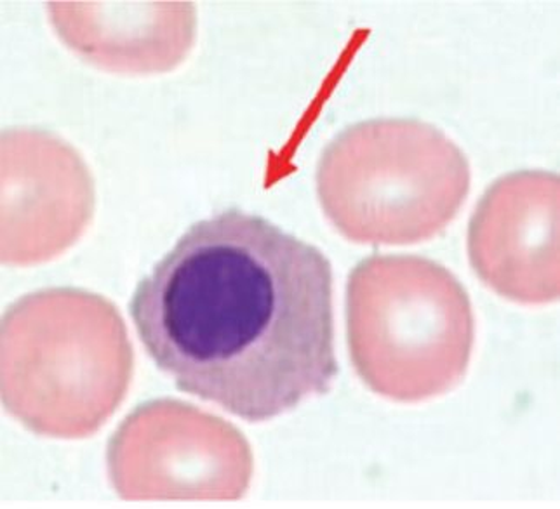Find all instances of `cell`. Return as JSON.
<instances>
[{"instance_id":"obj_8","label":"cell","mask_w":560,"mask_h":509,"mask_svg":"<svg viewBox=\"0 0 560 509\" xmlns=\"http://www.w3.org/2000/svg\"><path fill=\"white\" fill-rule=\"evenodd\" d=\"M47 13L70 49L110 72H166L196 37L187 2H49Z\"/></svg>"},{"instance_id":"obj_5","label":"cell","mask_w":560,"mask_h":509,"mask_svg":"<svg viewBox=\"0 0 560 509\" xmlns=\"http://www.w3.org/2000/svg\"><path fill=\"white\" fill-rule=\"evenodd\" d=\"M106 466L124 501H238L249 490L255 458L229 421L161 399L120 423Z\"/></svg>"},{"instance_id":"obj_4","label":"cell","mask_w":560,"mask_h":509,"mask_svg":"<svg viewBox=\"0 0 560 509\" xmlns=\"http://www.w3.org/2000/svg\"><path fill=\"white\" fill-rule=\"evenodd\" d=\"M317 196L327 220L352 242L409 246L438 237L470 191V166L432 123L374 119L326 146Z\"/></svg>"},{"instance_id":"obj_2","label":"cell","mask_w":560,"mask_h":509,"mask_svg":"<svg viewBox=\"0 0 560 509\" xmlns=\"http://www.w3.org/2000/svg\"><path fill=\"white\" fill-rule=\"evenodd\" d=\"M0 338L5 411L35 435L91 437L128 395L135 352L106 297L70 287L26 294L5 310Z\"/></svg>"},{"instance_id":"obj_7","label":"cell","mask_w":560,"mask_h":509,"mask_svg":"<svg viewBox=\"0 0 560 509\" xmlns=\"http://www.w3.org/2000/svg\"><path fill=\"white\" fill-rule=\"evenodd\" d=\"M559 187L553 173H512L492 182L471 216V267L510 301L559 299Z\"/></svg>"},{"instance_id":"obj_3","label":"cell","mask_w":560,"mask_h":509,"mask_svg":"<svg viewBox=\"0 0 560 509\" xmlns=\"http://www.w3.org/2000/svg\"><path fill=\"white\" fill-rule=\"evenodd\" d=\"M347 334L359 378L395 402H423L458 387L476 319L453 273L415 254H373L347 285Z\"/></svg>"},{"instance_id":"obj_1","label":"cell","mask_w":560,"mask_h":509,"mask_svg":"<svg viewBox=\"0 0 560 509\" xmlns=\"http://www.w3.org/2000/svg\"><path fill=\"white\" fill-rule=\"evenodd\" d=\"M131 319L179 391L247 423L324 395L338 376L329 259L241 209L188 228L138 284Z\"/></svg>"},{"instance_id":"obj_6","label":"cell","mask_w":560,"mask_h":509,"mask_svg":"<svg viewBox=\"0 0 560 509\" xmlns=\"http://www.w3.org/2000/svg\"><path fill=\"white\" fill-rule=\"evenodd\" d=\"M94 211V182L81 155L35 129L2 134V261L44 263L84 234Z\"/></svg>"}]
</instances>
